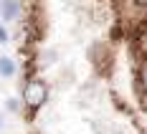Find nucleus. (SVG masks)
Segmentation results:
<instances>
[{
    "instance_id": "f257e3e1",
    "label": "nucleus",
    "mask_w": 147,
    "mask_h": 134,
    "mask_svg": "<svg viewBox=\"0 0 147 134\" xmlns=\"http://www.w3.org/2000/svg\"><path fill=\"white\" fill-rule=\"evenodd\" d=\"M46 96H48V89H46V84L41 78H30L28 84L23 86V101H26V106L30 109V114H33L38 106H43Z\"/></svg>"
},
{
    "instance_id": "39448f33",
    "label": "nucleus",
    "mask_w": 147,
    "mask_h": 134,
    "mask_svg": "<svg viewBox=\"0 0 147 134\" xmlns=\"http://www.w3.org/2000/svg\"><path fill=\"white\" fill-rule=\"evenodd\" d=\"M137 3H140V5H147V0H137Z\"/></svg>"
},
{
    "instance_id": "7ed1b4c3",
    "label": "nucleus",
    "mask_w": 147,
    "mask_h": 134,
    "mask_svg": "<svg viewBox=\"0 0 147 134\" xmlns=\"http://www.w3.org/2000/svg\"><path fill=\"white\" fill-rule=\"evenodd\" d=\"M15 74V63L10 58H0V76H13Z\"/></svg>"
},
{
    "instance_id": "423d86ee",
    "label": "nucleus",
    "mask_w": 147,
    "mask_h": 134,
    "mask_svg": "<svg viewBox=\"0 0 147 134\" xmlns=\"http://www.w3.org/2000/svg\"><path fill=\"white\" fill-rule=\"evenodd\" d=\"M0 121H3V119H0Z\"/></svg>"
},
{
    "instance_id": "f03ea898",
    "label": "nucleus",
    "mask_w": 147,
    "mask_h": 134,
    "mask_svg": "<svg viewBox=\"0 0 147 134\" xmlns=\"http://www.w3.org/2000/svg\"><path fill=\"white\" fill-rule=\"evenodd\" d=\"M18 0H0V18L3 20H15L18 15Z\"/></svg>"
},
{
    "instance_id": "20e7f679",
    "label": "nucleus",
    "mask_w": 147,
    "mask_h": 134,
    "mask_svg": "<svg viewBox=\"0 0 147 134\" xmlns=\"http://www.w3.org/2000/svg\"><path fill=\"white\" fill-rule=\"evenodd\" d=\"M0 43H8V30L3 28V23H0Z\"/></svg>"
}]
</instances>
